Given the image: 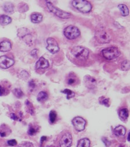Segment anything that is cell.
<instances>
[{
  "label": "cell",
  "mask_w": 130,
  "mask_h": 147,
  "mask_svg": "<svg viewBox=\"0 0 130 147\" xmlns=\"http://www.w3.org/2000/svg\"><path fill=\"white\" fill-rule=\"evenodd\" d=\"M127 140L128 141H129V133H128V137H127Z\"/></svg>",
  "instance_id": "cell-40"
},
{
  "label": "cell",
  "mask_w": 130,
  "mask_h": 147,
  "mask_svg": "<svg viewBox=\"0 0 130 147\" xmlns=\"http://www.w3.org/2000/svg\"><path fill=\"white\" fill-rule=\"evenodd\" d=\"M14 60L6 56H0V68L2 69H7L13 65Z\"/></svg>",
  "instance_id": "cell-12"
},
{
  "label": "cell",
  "mask_w": 130,
  "mask_h": 147,
  "mask_svg": "<svg viewBox=\"0 0 130 147\" xmlns=\"http://www.w3.org/2000/svg\"><path fill=\"white\" fill-rule=\"evenodd\" d=\"M58 144L59 147H70L72 144V136L71 133L67 131H63L59 136Z\"/></svg>",
  "instance_id": "cell-3"
},
{
  "label": "cell",
  "mask_w": 130,
  "mask_h": 147,
  "mask_svg": "<svg viewBox=\"0 0 130 147\" xmlns=\"http://www.w3.org/2000/svg\"><path fill=\"white\" fill-rule=\"evenodd\" d=\"M40 129V127L37 125H34V124H30L29 126V129L27 130V134L30 136H34L36 134Z\"/></svg>",
  "instance_id": "cell-18"
},
{
  "label": "cell",
  "mask_w": 130,
  "mask_h": 147,
  "mask_svg": "<svg viewBox=\"0 0 130 147\" xmlns=\"http://www.w3.org/2000/svg\"><path fill=\"white\" fill-rule=\"evenodd\" d=\"M37 49H34L32 51L31 54L32 56H34V55H37Z\"/></svg>",
  "instance_id": "cell-38"
},
{
  "label": "cell",
  "mask_w": 130,
  "mask_h": 147,
  "mask_svg": "<svg viewBox=\"0 0 130 147\" xmlns=\"http://www.w3.org/2000/svg\"><path fill=\"white\" fill-rule=\"evenodd\" d=\"M90 145V140L87 138H84L78 141L77 147H89Z\"/></svg>",
  "instance_id": "cell-21"
},
{
  "label": "cell",
  "mask_w": 130,
  "mask_h": 147,
  "mask_svg": "<svg viewBox=\"0 0 130 147\" xmlns=\"http://www.w3.org/2000/svg\"><path fill=\"white\" fill-rule=\"evenodd\" d=\"M48 98V94L45 91H41L37 95V99L40 102H43L46 101Z\"/></svg>",
  "instance_id": "cell-23"
},
{
  "label": "cell",
  "mask_w": 130,
  "mask_h": 147,
  "mask_svg": "<svg viewBox=\"0 0 130 147\" xmlns=\"http://www.w3.org/2000/svg\"><path fill=\"white\" fill-rule=\"evenodd\" d=\"M11 48V43L8 41H3L0 42V51L7 52Z\"/></svg>",
  "instance_id": "cell-17"
},
{
  "label": "cell",
  "mask_w": 130,
  "mask_h": 147,
  "mask_svg": "<svg viewBox=\"0 0 130 147\" xmlns=\"http://www.w3.org/2000/svg\"><path fill=\"white\" fill-rule=\"evenodd\" d=\"M30 20L34 24L40 23L42 20V16L40 13H34L30 16Z\"/></svg>",
  "instance_id": "cell-20"
},
{
  "label": "cell",
  "mask_w": 130,
  "mask_h": 147,
  "mask_svg": "<svg viewBox=\"0 0 130 147\" xmlns=\"http://www.w3.org/2000/svg\"><path fill=\"white\" fill-rule=\"evenodd\" d=\"M121 69L124 71H128L129 69V61L128 60H125L121 63Z\"/></svg>",
  "instance_id": "cell-30"
},
{
  "label": "cell",
  "mask_w": 130,
  "mask_h": 147,
  "mask_svg": "<svg viewBox=\"0 0 130 147\" xmlns=\"http://www.w3.org/2000/svg\"><path fill=\"white\" fill-rule=\"evenodd\" d=\"M72 4L74 8L84 13H89L92 9L91 3L87 1L75 0L72 2Z\"/></svg>",
  "instance_id": "cell-4"
},
{
  "label": "cell",
  "mask_w": 130,
  "mask_h": 147,
  "mask_svg": "<svg viewBox=\"0 0 130 147\" xmlns=\"http://www.w3.org/2000/svg\"><path fill=\"white\" fill-rule=\"evenodd\" d=\"M102 140L103 141V142H104V144L106 145V146H108L107 143H108V145H109V141L107 140V138H104V137H103V138H102Z\"/></svg>",
  "instance_id": "cell-37"
},
{
  "label": "cell",
  "mask_w": 130,
  "mask_h": 147,
  "mask_svg": "<svg viewBox=\"0 0 130 147\" xmlns=\"http://www.w3.org/2000/svg\"><path fill=\"white\" fill-rule=\"evenodd\" d=\"M99 103L101 105H104L106 107L110 106V99L109 98H107L103 96L99 98Z\"/></svg>",
  "instance_id": "cell-27"
},
{
  "label": "cell",
  "mask_w": 130,
  "mask_h": 147,
  "mask_svg": "<svg viewBox=\"0 0 130 147\" xmlns=\"http://www.w3.org/2000/svg\"><path fill=\"white\" fill-rule=\"evenodd\" d=\"M118 8L121 11V15L123 16H127L129 14V10L128 7L124 4H120L118 5Z\"/></svg>",
  "instance_id": "cell-24"
},
{
  "label": "cell",
  "mask_w": 130,
  "mask_h": 147,
  "mask_svg": "<svg viewBox=\"0 0 130 147\" xmlns=\"http://www.w3.org/2000/svg\"><path fill=\"white\" fill-rule=\"evenodd\" d=\"M49 66V61L43 57H41L36 63V69H45Z\"/></svg>",
  "instance_id": "cell-14"
},
{
  "label": "cell",
  "mask_w": 130,
  "mask_h": 147,
  "mask_svg": "<svg viewBox=\"0 0 130 147\" xmlns=\"http://www.w3.org/2000/svg\"><path fill=\"white\" fill-rule=\"evenodd\" d=\"M3 9L4 11H5L7 13H11L14 10V6L11 3L7 2L4 4Z\"/></svg>",
  "instance_id": "cell-26"
},
{
  "label": "cell",
  "mask_w": 130,
  "mask_h": 147,
  "mask_svg": "<svg viewBox=\"0 0 130 147\" xmlns=\"http://www.w3.org/2000/svg\"><path fill=\"white\" fill-rule=\"evenodd\" d=\"M61 92L65 94L66 95V99H70L74 96V92L70 90V89L68 88H65L63 91H61Z\"/></svg>",
  "instance_id": "cell-28"
},
{
  "label": "cell",
  "mask_w": 130,
  "mask_h": 147,
  "mask_svg": "<svg viewBox=\"0 0 130 147\" xmlns=\"http://www.w3.org/2000/svg\"><path fill=\"white\" fill-rule=\"evenodd\" d=\"M71 54L76 59L81 60H86L89 55V51L82 46H74L70 50Z\"/></svg>",
  "instance_id": "cell-1"
},
{
  "label": "cell",
  "mask_w": 130,
  "mask_h": 147,
  "mask_svg": "<svg viewBox=\"0 0 130 147\" xmlns=\"http://www.w3.org/2000/svg\"><path fill=\"white\" fill-rule=\"evenodd\" d=\"M13 94L18 98H21L23 96V93L22 91L19 88H15L13 90Z\"/></svg>",
  "instance_id": "cell-31"
},
{
  "label": "cell",
  "mask_w": 130,
  "mask_h": 147,
  "mask_svg": "<svg viewBox=\"0 0 130 147\" xmlns=\"http://www.w3.org/2000/svg\"><path fill=\"white\" fill-rule=\"evenodd\" d=\"M46 140V137H45V136H42L41 138V144H42L43 143V142L44 141H45Z\"/></svg>",
  "instance_id": "cell-39"
},
{
  "label": "cell",
  "mask_w": 130,
  "mask_h": 147,
  "mask_svg": "<svg viewBox=\"0 0 130 147\" xmlns=\"http://www.w3.org/2000/svg\"><path fill=\"white\" fill-rule=\"evenodd\" d=\"M46 42H47L46 49L51 53L54 54L59 51L60 48H59L58 44L57 41L54 38L52 37H49L46 40Z\"/></svg>",
  "instance_id": "cell-9"
},
{
  "label": "cell",
  "mask_w": 130,
  "mask_h": 147,
  "mask_svg": "<svg viewBox=\"0 0 130 147\" xmlns=\"http://www.w3.org/2000/svg\"><path fill=\"white\" fill-rule=\"evenodd\" d=\"M20 75H21V78H27V77L29 76L28 73H27L26 71H22L21 72Z\"/></svg>",
  "instance_id": "cell-36"
},
{
  "label": "cell",
  "mask_w": 130,
  "mask_h": 147,
  "mask_svg": "<svg viewBox=\"0 0 130 147\" xmlns=\"http://www.w3.org/2000/svg\"><path fill=\"white\" fill-rule=\"evenodd\" d=\"M11 22V18L7 15H2L0 16V24L2 25H7Z\"/></svg>",
  "instance_id": "cell-22"
},
{
  "label": "cell",
  "mask_w": 130,
  "mask_h": 147,
  "mask_svg": "<svg viewBox=\"0 0 130 147\" xmlns=\"http://www.w3.org/2000/svg\"><path fill=\"white\" fill-rule=\"evenodd\" d=\"M96 40L101 44H107L110 42L111 37L104 28H99L94 33Z\"/></svg>",
  "instance_id": "cell-2"
},
{
  "label": "cell",
  "mask_w": 130,
  "mask_h": 147,
  "mask_svg": "<svg viewBox=\"0 0 130 147\" xmlns=\"http://www.w3.org/2000/svg\"><path fill=\"white\" fill-rule=\"evenodd\" d=\"M72 124L76 130L81 131L84 130L86 125L85 120L80 117H76L72 120Z\"/></svg>",
  "instance_id": "cell-10"
},
{
  "label": "cell",
  "mask_w": 130,
  "mask_h": 147,
  "mask_svg": "<svg viewBox=\"0 0 130 147\" xmlns=\"http://www.w3.org/2000/svg\"><path fill=\"white\" fill-rule=\"evenodd\" d=\"M28 85H29V89L31 91H32L36 87V83H35V82H34L33 80H31L29 82Z\"/></svg>",
  "instance_id": "cell-33"
},
{
  "label": "cell",
  "mask_w": 130,
  "mask_h": 147,
  "mask_svg": "<svg viewBox=\"0 0 130 147\" xmlns=\"http://www.w3.org/2000/svg\"><path fill=\"white\" fill-rule=\"evenodd\" d=\"M18 147H34L32 143L30 142H25L21 143Z\"/></svg>",
  "instance_id": "cell-32"
},
{
  "label": "cell",
  "mask_w": 130,
  "mask_h": 147,
  "mask_svg": "<svg viewBox=\"0 0 130 147\" xmlns=\"http://www.w3.org/2000/svg\"><path fill=\"white\" fill-rule=\"evenodd\" d=\"M11 84L7 80H3L0 82V96H6L10 92Z\"/></svg>",
  "instance_id": "cell-13"
},
{
  "label": "cell",
  "mask_w": 130,
  "mask_h": 147,
  "mask_svg": "<svg viewBox=\"0 0 130 147\" xmlns=\"http://www.w3.org/2000/svg\"><path fill=\"white\" fill-rule=\"evenodd\" d=\"M113 133L117 137H122L125 134L126 129L123 126L119 125L114 129Z\"/></svg>",
  "instance_id": "cell-16"
},
{
  "label": "cell",
  "mask_w": 130,
  "mask_h": 147,
  "mask_svg": "<svg viewBox=\"0 0 130 147\" xmlns=\"http://www.w3.org/2000/svg\"><path fill=\"white\" fill-rule=\"evenodd\" d=\"M11 133L10 128L5 124H2L0 126V136L2 137H5L9 136Z\"/></svg>",
  "instance_id": "cell-15"
},
{
  "label": "cell",
  "mask_w": 130,
  "mask_h": 147,
  "mask_svg": "<svg viewBox=\"0 0 130 147\" xmlns=\"http://www.w3.org/2000/svg\"><path fill=\"white\" fill-rule=\"evenodd\" d=\"M102 55L105 59L111 60L119 57L120 55V52L118 48L111 47L104 49L102 51Z\"/></svg>",
  "instance_id": "cell-5"
},
{
  "label": "cell",
  "mask_w": 130,
  "mask_h": 147,
  "mask_svg": "<svg viewBox=\"0 0 130 147\" xmlns=\"http://www.w3.org/2000/svg\"><path fill=\"white\" fill-rule=\"evenodd\" d=\"M119 116L120 119L122 121H125L127 119L129 116V111L127 109L124 108L121 109L119 113Z\"/></svg>",
  "instance_id": "cell-19"
},
{
  "label": "cell",
  "mask_w": 130,
  "mask_h": 147,
  "mask_svg": "<svg viewBox=\"0 0 130 147\" xmlns=\"http://www.w3.org/2000/svg\"><path fill=\"white\" fill-rule=\"evenodd\" d=\"M65 83L68 86L75 87L80 84V80L76 74L70 72L65 76Z\"/></svg>",
  "instance_id": "cell-8"
},
{
  "label": "cell",
  "mask_w": 130,
  "mask_h": 147,
  "mask_svg": "<svg viewBox=\"0 0 130 147\" xmlns=\"http://www.w3.org/2000/svg\"><path fill=\"white\" fill-rule=\"evenodd\" d=\"M57 114L56 111L54 110L50 111V112L49 113V122L51 124L55 123L56 121L57 120Z\"/></svg>",
  "instance_id": "cell-25"
},
{
  "label": "cell",
  "mask_w": 130,
  "mask_h": 147,
  "mask_svg": "<svg viewBox=\"0 0 130 147\" xmlns=\"http://www.w3.org/2000/svg\"><path fill=\"white\" fill-rule=\"evenodd\" d=\"M84 82L85 87L90 90L94 89L97 86V81L96 79L89 75L84 76Z\"/></svg>",
  "instance_id": "cell-11"
},
{
  "label": "cell",
  "mask_w": 130,
  "mask_h": 147,
  "mask_svg": "<svg viewBox=\"0 0 130 147\" xmlns=\"http://www.w3.org/2000/svg\"><path fill=\"white\" fill-rule=\"evenodd\" d=\"M64 34L67 38L73 40L80 35V31L76 26L69 25L64 29Z\"/></svg>",
  "instance_id": "cell-7"
},
{
  "label": "cell",
  "mask_w": 130,
  "mask_h": 147,
  "mask_svg": "<svg viewBox=\"0 0 130 147\" xmlns=\"http://www.w3.org/2000/svg\"><path fill=\"white\" fill-rule=\"evenodd\" d=\"M48 147H52V146H48Z\"/></svg>",
  "instance_id": "cell-41"
},
{
  "label": "cell",
  "mask_w": 130,
  "mask_h": 147,
  "mask_svg": "<svg viewBox=\"0 0 130 147\" xmlns=\"http://www.w3.org/2000/svg\"><path fill=\"white\" fill-rule=\"evenodd\" d=\"M25 104L27 107V111L29 112L31 115L34 114V108H33V105L28 100H26Z\"/></svg>",
  "instance_id": "cell-29"
},
{
  "label": "cell",
  "mask_w": 130,
  "mask_h": 147,
  "mask_svg": "<svg viewBox=\"0 0 130 147\" xmlns=\"http://www.w3.org/2000/svg\"><path fill=\"white\" fill-rule=\"evenodd\" d=\"M10 117L11 119H12L13 120H19L21 118H19V117L17 116L14 113H11L10 115ZM21 120V119H20Z\"/></svg>",
  "instance_id": "cell-34"
},
{
  "label": "cell",
  "mask_w": 130,
  "mask_h": 147,
  "mask_svg": "<svg viewBox=\"0 0 130 147\" xmlns=\"http://www.w3.org/2000/svg\"><path fill=\"white\" fill-rule=\"evenodd\" d=\"M46 6L49 10L53 13L54 14L57 16V17L61 18H69L70 17V14L69 13L64 11L63 10H60V9L57 8L56 7L54 6L53 5L50 1H46Z\"/></svg>",
  "instance_id": "cell-6"
},
{
  "label": "cell",
  "mask_w": 130,
  "mask_h": 147,
  "mask_svg": "<svg viewBox=\"0 0 130 147\" xmlns=\"http://www.w3.org/2000/svg\"><path fill=\"white\" fill-rule=\"evenodd\" d=\"M7 144L10 146H15L17 144V142L15 140H10L7 141Z\"/></svg>",
  "instance_id": "cell-35"
}]
</instances>
